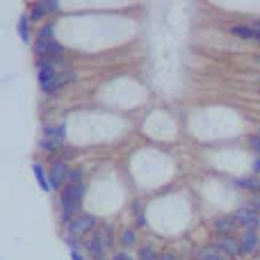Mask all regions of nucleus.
<instances>
[{
    "instance_id": "nucleus-28",
    "label": "nucleus",
    "mask_w": 260,
    "mask_h": 260,
    "mask_svg": "<svg viewBox=\"0 0 260 260\" xmlns=\"http://www.w3.org/2000/svg\"><path fill=\"white\" fill-rule=\"evenodd\" d=\"M192 260H194V258H192Z\"/></svg>"
},
{
    "instance_id": "nucleus-17",
    "label": "nucleus",
    "mask_w": 260,
    "mask_h": 260,
    "mask_svg": "<svg viewBox=\"0 0 260 260\" xmlns=\"http://www.w3.org/2000/svg\"><path fill=\"white\" fill-rule=\"evenodd\" d=\"M137 260H160V253L155 251V247H153V244H139Z\"/></svg>"
},
{
    "instance_id": "nucleus-9",
    "label": "nucleus",
    "mask_w": 260,
    "mask_h": 260,
    "mask_svg": "<svg viewBox=\"0 0 260 260\" xmlns=\"http://www.w3.org/2000/svg\"><path fill=\"white\" fill-rule=\"evenodd\" d=\"M73 80H76V73H73L71 69H69V67H67V69H59L57 76L53 78V82H50V85L46 87L44 91H46V94H57L59 89H64L67 85H71Z\"/></svg>"
},
{
    "instance_id": "nucleus-15",
    "label": "nucleus",
    "mask_w": 260,
    "mask_h": 260,
    "mask_svg": "<svg viewBox=\"0 0 260 260\" xmlns=\"http://www.w3.org/2000/svg\"><path fill=\"white\" fill-rule=\"evenodd\" d=\"M119 244H121L123 251H128V249H133L135 244H137V231L130 226V229H123L121 235H119Z\"/></svg>"
},
{
    "instance_id": "nucleus-1",
    "label": "nucleus",
    "mask_w": 260,
    "mask_h": 260,
    "mask_svg": "<svg viewBox=\"0 0 260 260\" xmlns=\"http://www.w3.org/2000/svg\"><path fill=\"white\" fill-rule=\"evenodd\" d=\"M85 185L82 183H73V185H67L62 187V199H59V206H62V212H59V219L64 224L73 219V217L80 212V203L85 199Z\"/></svg>"
},
{
    "instance_id": "nucleus-8",
    "label": "nucleus",
    "mask_w": 260,
    "mask_h": 260,
    "mask_svg": "<svg viewBox=\"0 0 260 260\" xmlns=\"http://www.w3.org/2000/svg\"><path fill=\"white\" fill-rule=\"evenodd\" d=\"M238 242H240L242 256H253L260 247V235H258V231H242Z\"/></svg>"
},
{
    "instance_id": "nucleus-18",
    "label": "nucleus",
    "mask_w": 260,
    "mask_h": 260,
    "mask_svg": "<svg viewBox=\"0 0 260 260\" xmlns=\"http://www.w3.org/2000/svg\"><path fill=\"white\" fill-rule=\"evenodd\" d=\"M27 18L25 16H21V21H18V37H21L23 41H25L27 44V39H30V27H27Z\"/></svg>"
},
{
    "instance_id": "nucleus-11",
    "label": "nucleus",
    "mask_w": 260,
    "mask_h": 260,
    "mask_svg": "<svg viewBox=\"0 0 260 260\" xmlns=\"http://www.w3.org/2000/svg\"><path fill=\"white\" fill-rule=\"evenodd\" d=\"M231 32H233L235 37H242V39H251L256 41V44H260V30L253 23H249V25H244V23H238V25L231 27Z\"/></svg>"
},
{
    "instance_id": "nucleus-24",
    "label": "nucleus",
    "mask_w": 260,
    "mask_h": 260,
    "mask_svg": "<svg viewBox=\"0 0 260 260\" xmlns=\"http://www.w3.org/2000/svg\"><path fill=\"white\" fill-rule=\"evenodd\" d=\"M110 260H135L133 256H130V253L128 251H121V253H117V256H112V258H110Z\"/></svg>"
},
{
    "instance_id": "nucleus-27",
    "label": "nucleus",
    "mask_w": 260,
    "mask_h": 260,
    "mask_svg": "<svg viewBox=\"0 0 260 260\" xmlns=\"http://www.w3.org/2000/svg\"><path fill=\"white\" fill-rule=\"evenodd\" d=\"M101 260H105V258H101Z\"/></svg>"
},
{
    "instance_id": "nucleus-3",
    "label": "nucleus",
    "mask_w": 260,
    "mask_h": 260,
    "mask_svg": "<svg viewBox=\"0 0 260 260\" xmlns=\"http://www.w3.org/2000/svg\"><path fill=\"white\" fill-rule=\"evenodd\" d=\"M64 142H67V126H64V123H57V126H46L44 130H41L39 146L44 148V151H57Z\"/></svg>"
},
{
    "instance_id": "nucleus-26",
    "label": "nucleus",
    "mask_w": 260,
    "mask_h": 260,
    "mask_svg": "<svg viewBox=\"0 0 260 260\" xmlns=\"http://www.w3.org/2000/svg\"><path fill=\"white\" fill-rule=\"evenodd\" d=\"M71 260H85V258H82L78 251H71Z\"/></svg>"
},
{
    "instance_id": "nucleus-6",
    "label": "nucleus",
    "mask_w": 260,
    "mask_h": 260,
    "mask_svg": "<svg viewBox=\"0 0 260 260\" xmlns=\"http://www.w3.org/2000/svg\"><path fill=\"white\" fill-rule=\"evenodd\" d=\"M212 244H215L226 258H240L242 256V251H240V242L233 238V235H215V238H212Z\"/></svg>"
},
{
    "instance_id": "nucleus-5",
    "label": "nucleus",
    "mask_w": 260,
    "mask_h": 260,
    "mask_svg": "<svg viewBox=\"0 0 260 260\" xmlns=\"http://www.w3.org/2000/svg\"><path fill=\"white\" fill-rule=\"evenodd\" d=\"M35 53L39 55L41 59H59L64 55V46L55 39H37L35 44Z\"/></svg>"
},
{
    "instance_id": "nucleus-12",
    "label": "nucleus",
    "mask_w": 260,
    "mask_h": 260,
    "mask_svg": "<svg viewBox=\"0 0 260 260\" xmlns=\"http://www.w3.org/2000/svg\"><path fill=\"white\" fill-rule=\"evenodd\" d=\"M57 9H59V3H57V0H44V3H35V5H32V14H30V18L39 21V18H44L46 14L57 12Z\"/></svg>"
},
{
    "instance_id": "nucleus-2",
    "label": "nucleus",
    "mask_w": 260,
    "mask_h": 260,
    "mask_svg": "<svg viewBox=\"0 0 260 260\" xmlns=\"http://www.w3.org/2000/svg\"><path fill=\"white\" fill-rule=\"evenodd\" d=\"M94 231H96V217L89 215V212H78L67 224V235H71V238L85 240V235L94 233Z\"/></svg>"
},
{
    "instance_id": "nucleus-14",
    "label": "nucleus",
    "mask_w": 260,
    "mask_h": 260,
    "mask_svg": "<svg viewBox=\"0 0 260 260\" xmlns=\"http://www.w3.org/2000/svg\"><path fill=\"white\" fill-rule=\"evenodd\" d=\"M240 189H247V192H253V194H260V176L253 174V176H242V178L235 180Z\"/></svg>"
},
{
    "instance_id": "nucleus-4",
    "label": "nucleus",
    "mask_w": 260,
    "mask_h": 260,
    "mask_svg": "<svg viewBox=\"0 0 260 260\" xmlns=\"http://www.w3.org/2000/svg\"><path fill=\"white\" fill-rule=\"evenodd\" d=\"M231 217H233L235 226H242V231H258L260 229V212H256L249 206L235 208Z\"/></svg>"
},
{
    "instance_id": "nucleus-10",
    "label": "nucleus",
    "mask_w": 260,
    "mask_h": 260,
    "mask_svg": "<svg viewBox=\"0 0 260 260\" xmlns=\"http://www.w3.org/2000/svg\"><path fill=\"white\" fill-rule=\"evenodd\" d=\"M235 221L231 215H217L215 219H212V231H215V235H233L235 233Z\"/></svg>"
},
{
    "instance_id": "nucleus-20",
    "label": "nucleus",
    "mask_w": 260,
    "mask_h": 260,
    "mask_svg": "<svg viewBox=\"0 0 260 260\" xmlns=\"http://www.w3.org/2000/svg\"><path fill=\"white\" fill-rule=\"evenodd\" d=\"M82 176H85V169H82V167H76V169H71V174H69V185L82 183Z\"/></svg>"
},
{
    "instance_id": "nucleus-23",
    "label": "nucleus",
    "mask_w": 260,
    "mask_h": 260,
    "mask_svg": "<svg viewBox=\"0 0 260 260\" xmlns=\"http://www.w3.org/2000/svg\"><path fill=\"white\" fill-rule=\"evenodd\" d=\"M160 260H180V258H178V253H176V251L167 249V251H162V253H160Z\"/></svg>"
},
{
    "instance_id": "nucleus-7",
    "label": "nucleus",
    "mask_w": 260,
    "mask_h": 260,
    "mask_svg": "<svg viewBox=\"0 0 260 260\" xmlns=\"http://www.w3.org/2000/svg\"><path fill=\"white\" fill-rule=\"evenodd\" d=\"M69 174H71V169H69V167L64 165V162L55 160V162H53V167H50V171H48L50 187H53V189H59L62 185L67 187V185H69Z\"/></svg>"
},
{
    "instance_id": "nucleus-22",
    "label": "nucleus",
    "mask_w": 260,
    "mask_h": 260,
    "mask_svg": "<svg viewBox=\"0 0 260 260\" xmlns=\"http://www.w3.org/2000/svg\"><path fill=\"white\" fill-rule=\"evenodd\" d=\"M249 208H253L256 212H260V194H253L251 199H249V203H247Z\"/></svg>"
},
{
    "instance_id": "nucleus-16",
    "label": "nucleus",
    "mask_w": 260,
    "mask_h": 260,
    "mask_svg": "<svg viewBox=\"0 0 260 260\" xmlns=\"http://www.w3.org/2000/svg\"><path fill=\"white\" fill-rule=\"evenodd\" d=\"M32 174H35V178H37V183H39V187L44 189V192H50V178H48V174L44 171V167L39 165V162H35L32 165Z\"/></svg>"
},
{
    "instance_id": "nucleus-19",
    "label": "nucleus",
    "mask_w": 260,
    "mask_h": 260,
    "mask_svg": "<svg viewBox=\"0 0 260 260\" xmlns=\"http://www.w3.org/2000/svg\"><path fill=\"white\" fill-rule=\"evenodd\" d=\"M53 32H55V23H46L44 27H41L39 30V37H37V39H53Z\"/></svg>"
},
{
    "instance_id": "nucleus-13",
    "label": "nucleus",
    "mask_w": 260,
    "mask_h": 260,
    "mask_svg": "<svg viewBox=\"0 0 260 260\" xmlns=\"http://www.w3.org/2000/svg\"><path fill=\"white\" fill-rule=\"evenodd\" d=\"M194 260H226V256L215 247V244H203L194 251Z\"/></svg>"
},
{
    "instance_id": "nucleus-21",
    "label": "nucleus",
    "mask_w": 260,
    "mask_h": 260,
    "mask_svg": "<svg viewBox=\"0 0 260 260\" xmlns=\"http://www.w3.org/2000/svg\"><path fill=\"white\" fill-rule=\"evenodd\" d=\"M249 148H251L253 153H258V157H260V133H256V135H251V137H249Z\"/></svg>"
},
{
    "instance_id": "nucleus-25",
    "label": "nucleus",
    "mask_w": 260,
    "mask_h": 260,
    "mask_svg": "<svg viewBox=\"0 0 260 260\" xmlns=\"http://www.w3.org/2000/svg\"><path fill=\"white\" fill-rule=\"evenodd\" d=\"M251 169H253V174H258V176H260V157H256V160L251 162Z\"/></svg>"
}]
</instances>
